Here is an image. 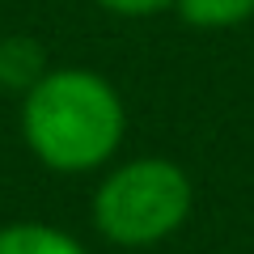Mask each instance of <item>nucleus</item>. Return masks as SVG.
<instances>
[{"label":"nucleus","mask_w":254,"mask_h":254,"mask_svg":"<svg viewBox=\"0 0 254 254\" xmlns=\"http://www.w3.org/2000/svg\"><path fill=\"white\" fill-rule=\"evenodd\" d=\"M123 127L127 115L115 85L89 68L43 72L21 106L30 153L60 174H85L110 161L123 140Z\"/></svg>","instance_id":"1"},{"label":"nucleus","mask_w":254,"mask_h":254,"mask_svg":"<svg viewBox=\"0 0 254 254\" xmlns=\"http://www.w3.org/2000/svg\"><path fill=\"white\" fill-rule=\"evenodd\" d=\"M190 199H195L190 178L174 161L140 157L106 174L93 195V220L106 242L144 250L178 233L182 220L190 216Z\"/></svg>","instance_id":"2"},{"label":"nucleus","mask_w":254,"mask_h":254,"mask_svg":"<svg viewBox=\"0 0 254 254\" xmlns=\"http://www.w3.org/2000/svg\"><path fill=\"white\" fill-rule=\"evenodd\" d=\"M0 254H85V246L64 229L21 220V225L0 229Z\"/></svg>","instance_id":"3"},{"label":"nucleus","mask_w":254,"mask_h":254,"mask_svg":"<svg viewBox=\"0 0 254 254\" xmlns=\"http://www.w3.org/2000/svg\"><path fill=\"white\" fill-rule=\"evenodd\" d=\"M174 9L199 30H225L254 17V0H174Z\"/></svg>","instance_id":"4"},{"label":"nucleus","mask_w":254,"mask_h":254,"mask_svg":"<svg viewBox=\"0 0 254 254\" xmlns=\"http://www.w3.org/2000/svg\"><path fill=\"white\" fill-rule=\"evenodd\" d=\"M98 4L110 9V13H119V17H148V13H161L174 0H98Z\"/></svg>","instance_id":"5"}]
</instances>
